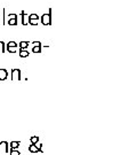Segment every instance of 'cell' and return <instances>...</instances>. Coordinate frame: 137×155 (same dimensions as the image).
I'll list each match as a JSON object with an SVG mask.
<instances>
[{"instance_id": "cell-5", "label": "cell", "mask_w": 137, "mask_h": 155, "mask_svg": "<svg viewBox=\"0 0 137 155\" xmlns=\"http://www.w3.org/2000/svg\"><path fill=\"white\" fill-rule=\"evenodd\" d=\"M8 20L6 21V24H9V25H14V27H16L17 24H18V20H17V15L16 14H9L8 15Z\"/></svg>"}, {"instance_id": "cell-4", "label": "cell", "mask_w": 137, "mask_h": 155, "mask_svg": "<svg viewBox=\"0 0 137 155\" xmlns=\"http://www.w3.org/2000/svg\"><path fill=\"white\" fill-rule=\"evenodd\" d=\"M17 47H18V44L15 43V41H9V43L6 44V51L9 52V53H13V54L16 53Z\"/></svg>"}, {"instance_id": "cell-12", "label": "cell", "mask_w": 137, "mask_h": 155, "mask_svg": "<svg viewBox=\"0 0 137 155\" xmlns=\"http://www.w3.org/2000/svg\"><path fill=\"white\" fill-rule=\"evenodd\" d=\"M21 16H22V24L23 25H27V15L25 14V12H21Z\"/></svg>"}, {"instance_id": "cell-9", "label": "cell", "mask_w": 137, "mask_h": 155, "mask_svg": "<svg viewBox=\"0 0 137 155\" xmlns=\"http://www.w3.org/2000/svg\"><path fill=\"white\" fill-rule=\"evenodd\" d=\"M27 150H29L30 153H33V154H37V153H44V152H41L40 150H38V147H37L34 144H30V146L27 147Z\"/></svg>"}, {"instance_id": "cell-11", "label": "cell", "mask_w": 137, "mask_h": 155, "mask_svg": "<svg viewBox=\"0 0 137 155\" xmlns=\"http://www.w3.org/2000/svg\"><path fill=\"white\" fill-rule=\"evenodd\" d=\"M29 45H30V41H21V43L18 44V48H20V50H27Z\"/></svg>"}, {"instance_id": "cell-2", "label": "cell", "mask_w": 137, "mask_h": 155, "mask_svg": "<svg viewBox=\"0 0 137 155\" xmlns=\"http://www.w3.org/2000/svg\"><path fill=\"white\" fill-rule=\"evenodd\" d=\"M39 20H40V17H39L38 14H36V13H32V14H30V15L27 16V24H30V25H33V27H36V25H38Z\"/></svg>"}, {"instance_id": "cell-15", "label": "cell", "mask_w": 137, "mask_h": 155, "mask_svg": "<svg viewBox=\"0 0 137 155\" xmlns=\"http://www.w3.org/2000/svg\"><path fill=\"white\" fill-rule=\"evenodd\" d=\"M39 140H40V138H39V137H37V136H33V137H31V138H30L31 144H37V143H39Z\"/></svg>"}, {"instance_id": "cell-14", "label": "cell", "mask_w": 137, "mask_h": 155, "mask_svg": "<svg viewBox=\"0 0 137 155\" xmlns=\"http://www.w3.org/2000/svg\"><path fill=\"white\" fill-rule=\"evenodd\" d=\"M5 52H6V44L4 41L0 40V54H2V53H5Z\"/></svg>"}, {"instance_id": "cell-13", "label": "cell", "mask_w": 137, "mask_h": 155, "mask_svg": "<svg viewBox=\"0 0 137 155\" xmlns=\"http://www.w3.org/2000/svg\"><path fill=\"white\" fill-rule=\"evenodd\" d=\"M29 55H30V53L27 50H20V56L21 58H27Z\"/></svg>"}, {"instance_id": "cell-3", "label": "cell", "mask_w": 137, "mask_h": 155, "mask_svg": "<svg viewBox=\"0 0 137 155\" xmlns=\"http://www.w3.org/2000/svg\"><path fill=\"white\" fill-rule=\"evenodd\" d=\"M11 79L13 82H20L21 81V69L13 68L11 72Z\"/></svg>"}, {"instance_id": "cell-7", "label": "cell", "mask_w": 137, "mask_h": 155, "mask_svg": "<svg viewBox=\"0 0 137 155\" xmlns=\"http://www.w3.org/2000/svg\"><path fill=\"white\" fill-rule=\"evenodd\" d=\"M32 52L34 54H40L41 53V47H42V45L40 41H33L32 43Z\"/></svg>"}, {"instance_id": "cell-1", "label": "cell", "mask_w": 137, "mask_h": 155, "mask_svg": "<svg viewBox=\"0 0 137 155\" xmlns=\"http://www.w3.org/2000/svg\"><path fill=\"white\" fill-rule=\"evenodd\" d=\"M51 13H53V9H51V8H49L48 13H45V14H42V15H41L40 20H41L42 25L47 27V25H51V24H53V22H51Z\"/></svg>"}, {"instance_id": "cell-6", "label": "cell", "mask_w": 137, "mask_h": 155, "mask_svg": "<svg viewBox=\"0 0 137 155\" xmlns=\"http://www.w3.org/2000/svg\"><path fill=\"white\" fill-rule=\"evenodd\" d=\"M0 153H9V144H8V141H6V140H2V141H0Z\"/></svg>"}, {"instance_id": "cell-10", "label": "cell", "mask_w": 137, "mask_h": 155, "mask_svg": "<svg viewBox=\"0 0 137 155\" xmlns=\"http://www.w3.org/2000/svg\"><path fill=\"white\" fill-rule=\"evenodd\" d=\"M20 145H21V141H11L9 144V150H18Z\"/></svg>"}, {"instance_id": "cell-16", "label": "cell", "mask_w": 137, "mask_h": 155, "mask_svg": "<svg viewBox=\"0 0 137 155\" xmlns=\"http://www.w3.org/2000/svg\"><path fill=\"white\" fill-rule=\"evenodd\" d=\"M9 154L11 155H21V152L18 150H9Z\"/></svg>"}, {"instance_id": "cell-8", "label": "cell", "mask_w": 137, "mask_h": 155, "mask_svg": "<svg viewBox=\"0 0 137 155\" xmlns=\"http://www.w3.org/2000/svg\"><path fill=\"white\" fill-rule=\"evenodd\" d=\"M8 78V70L5 68H0V82H4Z\"/></svg>"}]
</instances>
